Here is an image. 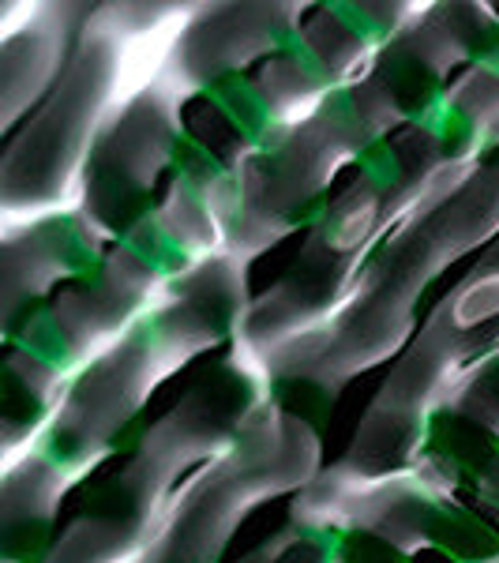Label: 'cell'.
Wrapping results in <instances>:
<instances>
[]
</instances>
